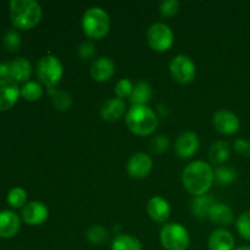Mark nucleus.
<instances>
[{
  "mask_svg": "<svg viewBox=\"0 0 250 250\" xmlns=\"http://www.w3.org/2000/svg\"><path fill=\"white\" fill-rule=\"evenodd\" d=\"M37 77L46 88H55L63 76V66L54 55H45L38 61L36 67Z\"/></svg>",
  "mask_w": 250,
  "mask_h": 250,
  "instance_id": "obj_5",
  "label": "nucleus"
},
{
  "mask_svg": "<svg viewBox=\"0 0 250 250\" xmlns=\"http://www.w3.org/2000/svg\"><path fill=\"white\" fill-rule=\"evenodd\" d=\"M85 238L93 246H103L109 239V231L100 225H93L85 232Z\"/></svg>",
  "mask_w": 250,
  "mask_h": 250,
  "instance_id": "obj_26",
  "label": "nucleus"
},
{
  "mask_svg": "<svg viewBox=\"0 0 250 250\" xmlns=\"http://www.w3.org/2000/svg\"><path fill=\"white\" fill-rule=\"evenodd\" d=\"M7 203H9L10 207L15 208V209H17V208H23L27 204L26 190L20 187L12 188L9 192V194H7Z\"/></svg>",
  "mask_w": 250,
  "mask_h": 250,
  "instance_id": "obj_29",
  "label": "nucleus"
},
{
  "mask_svg": "<svg viewBox=\"0 0 250 250\" xmlns=\"http://www.w3.org/2000/svg\"><path fill=\"white\" fill-rule=\"evenodd\" d=\"M21 95V88L11 80H0V111L11 109Z\"/></svg>",
  "mask_w": 250,
  "mask_h": 250,
  "instance_id": "obj_13",
  "label": "nucleus"
},
{
  "mask_svg": "<svg viewBox=\"0 0 250 250\" xmlns=\"http://www.w3.org/2000/svg\"><path fill=\"white\" fill-rule=\"evenodd\" d=\"M134 84L128 80V78H122L115 85V94L117 98L124 100L125 98L131 97L132 92H133Z\"/></svg>",
  "mask_w": 250,
  "mask_h": 250,
  "instance_id": "obj_32",
  "label": "nucleus"
},
{
  "mask_svg": "<svg viewBox=\"0 0 250 250\" xmlns=\"http://www.w3.org/2000/svg\"><path fill=\"white\" fill-rule=\"evenodd\" d=\"M6 78H10V65L0 62V80H6Z\"/></svg>",
  "mask_w": 250,
  "mask_h": 250,
  "instance_id": "obj_37",
  "label": "nucleus"
},
{
  "mask_svg": "<svg viewBox=\"0 0 250 250\" xmlns=\"http://www.w3.org/2000/svg\"><path fill=\"white\" fill-rule=\"evenodd\" d=\"M153 168V160L146 153H136L127 163V173L134 180H143L148 177Z\"/></svg>",
  "mask_w": 250,
  "mask_h": 250,
  "instance_id": "obj_9",
  "label": "nucleus"
},
{
  "mask_svg": "<svg viewBox=\"0 0 250 250\" xmlns=\"http://www.w3.org/2000/svg\"><path fill=\"white\" fill-rule=\"evenodd\" d=\"M208 219L211 222H214L215 225H217V226L226 227L233 222L234 215L229 205L222 204V203H215L212 209L210 210Z\"/></svg>",
  "mask_w": 250,
  "mask_h": 250,
  "instance_id": "obj_20",
  "label": "nucleus"
},
{
  "mask_svg": "<svg viewBox=\"0 0 250 250\" xmlns=\"http://www.w3.org/2000/svg\"><path fill=\"white\" fill-rule=\"evenodd\" d=\"M214 181V170L211 165L202 160L188 164L182 172L183 187L193 197L207 194Z\"/></svg>",
  "mask_w": 250,
  "mask_h": 250,
  "instance_id": "obj_1",
  "label": "nucleus"
},
{
  "mask_svg": "<svg viewBox=\"0 0 250 250\" xmlns=\"http://www.w3.org/2000/svg\"><path fill=\"white\" fill-rule=\"evenodd\" d=\"M231 156V146L225 141L215 142L209 150V158L214 165H224Z\"/></svg>",
  "mask_w": 250,
  "mask_h": 250,
  "instance_id": "obj_22",
  "label": "nucleus"
},
{
  "mask_svg": "<svg viewBox=\"0 0 250 250\" xmlns=\"http://www.w3.org/2000/svg\"><path fill=\"white\" fill-rule=\"evenodd\" d=\"M209 250H234V237L225 229H216L211 232L208 241Z\"/></svg>",
  "mask_w": 250,
  "mask_h": 250,
  "instance_id": "obj_17",
  "label": "nucleus"
},
{
  "mask_svg": "<svg viewBox=\"0 0 250 250\" xmlns=\"http://www.w3.org/2000/svg\"><path fill=\"white\" fill-rule=\"evenodd\" d=\"M2 44L7 51H15L21 45V38L16 31H9L2 37Z\"/></svg>",
  "mask_w": 250,
  "mask_h": 250,
  "instance_id": "obj_33",
  "label": "nucleus"
},
{
  "mask_svg": "<svg viewBox=\"0 0 250 250\" xmlns=\"http://www.w3.org/2000/svg\"><path fill=\"white\" fill-rule=\"evenodd\" d=\"M170 73L173 81L180 84H188L195 78L197 68L195 63L189 56L180 54L170 62Z\"/></svg>",
  "mask_w": 250,
  "mask_h": 250,
  "instance_id": "obj_8",
  "label": "nucleus"
},
{
  "mask_svg": "<svg viewBox=\"0 0 250 250\" xmlns=\"http://www.w3.org/2000/svg\"><path fill=\"white\" fill-rule=\"evenodd\" d=\"M170 146V139L165 134H159V136L154 137L150 142V150L153 154H163L166 151Z\"/></svg>",
  "mask_w": 250,
  "mask_h": 250,
  "instance_id": "obj_31",
  "label": "nucleus"
},
{
  "mask_svg": "<svg viewBox=\"0 0 250 250\" xmlns=\"http://www.w3.org/2000/svg\"><path fill=\"white\" fill-rule=\"evenodd\" d=\"M114 231H115V232H119V231H120V226H115V227H114Z\"/></svg>",
  "mask_w": 250,
  "mask_h": 250,
  "instance_id": "obj_39",
  "label": "nucleus"
},
{
  "mask_svg": "<svg viewBox=\"0 0 250 250\" xmlns=\"http://www.w3.org/2000/svg\"><path fill=\"white\" fill-rule=\"evenodd\" d=\"M111 27L110 16L103 7H89L83 14L82 29L89 39L99 41L107 36Z\"/></svg>",
  "mask_w": 250,
  "mask_h": 250,
  "instance_id": "obj_4",
  "label": "nucleus"
},
{
  "mask_svg": "<svg viewBox=\"0 0 250 250\" xmlns=\"http://www.w3.org/2000/svg\"><path fill=\"white\" fill-rule=\"evenodd\" d=\"M48 94L51 97V103L54 107L59 111H66L72 106V98L70 93L66 90L56 89V88H49Z\"/></svg>",
  "mask_w": 250,
  "mask_h": 250,
  "instance_id": "obj_24",
  "label": "nucleus"
},
{
  "mask_svg": "<svg viewBox=\"0 0 250 250\" xmlns=\"http://www.w3.org/2000/svg\"><path fill=\"white\" fill-rule=\"evenodd\" d=\"M111 250H142V243L129 234H117L112 241Z\"/></svg>",
  "mask_w": 250,
  "mask_h": 250,
  "instance_id": "obj_25",
  "label": "nucleus"
},
{
  "mask_svg": "<svg viewBox=\"0 0 250 250\" xmlns=\"http://www.w3.org/2000/svg\"><path fill=\"white\" fill-rule=\"evenodd\" d=\"M146 212L153 221L164 224L171 215V207L167 200L163 197H153L146 204Z\"/></svg>",
  "mask_w": 250,
  "mask_h": 250,
  "instance_id": "obj_14",
  "label": "nucleus"
},
{
  "mask_svg": "<svg viewBox=\"0 0 250 250\" xmlns=\"http://www.w3.org/2000/svg\"><path fill=\"white\" fill-rule=\"evenodd\" d=\"M160 243L165 250H187L190 238L188 231L177 222L165 224L160 231Z\"/></svg>",
  "mask_w": 250,
  "mask_h": 250,
  "instance_id": "obj_6",
  "label": "nucleus"
},
{
  "mask_svg": "<svg viewBox=\"0 0 250 250\" xmlns=\"http://www.w3.org/2000/svg\"><path fill=\"white\" fill-rule=\"evenodd\" d=\"M77 54L82 60L92 59L93 56L95 55V45L90 41L83 42V43L78 46Z\"/></svg>",
  "mask_w": 250,
  "mask_h": 250,
  "instance_id": "obj_35",
  "label": "nucleus"
},
{
  "mask_svg": "<svg viewBox=\"0 0 250 250\" xmlns=\"http://www.w3.org/2000/svg\"><path fill=\"white\" fill-rule=\"evenodd\" d=\"M233 149L237 154H239V155L246 156V158L250 156V142L247 141V139H236L233 143Z\"/></svg>",
  "mask_w": 250,
  "mask_h": 250,
  "instance_id": "obj_36",
  "label": "nucleus"
},
{
  "mask_svg": "<svg viewBox=\"0 0 250 250\" xmlns=\"http://www.w3.org/2000/svg\"><path fill=\"white\" fill-rule=\"evenodd\" d=\"M126 126L133 134L146 137L156 131L159 119L155 112L148 106H132L127 111Z\"/></svg>",
  "mask_w": 250,
  "mask_h": 250,
  "instance_id": "obj_3",
  "label": "nucleus"
},
{
  "mask_svg": "<svg viewBox=\"0 0 250 250\" xmlns=\"http://www.w3.org/2000/svg\"><path fill=\"white\" fill-rule=\"evenodd\" d=\"M199 138L194 132H183L175 142V151L178 158L190 159L197 154L199 149Z\"/></svg>",
  "mask_w": 250,
  "mask_h": 250,
  "instance_id": "obj_11",
  "label": "nucleus"
},
{
  "mask_svg": "<svg viewBox=\"0 0 250 250\" xmlns=\"http://www.w3.org/2000/svg\"><path fill=\"white\" fill-rule=\"evenodd\" d=\"M42 95H43V87L41 83L31 81L24 83L21 87V97L27 102H37L41 99Z\"/></svg>",
  "mask_w": 250,
  "mask_h": 250,
  "instance_id": "obj_28",
  "label": "nucleus"
},
{
  "mask_svg": "<svg viewBox=\"0 0 250 250\" xmlns=\"http://www.w3.org/2000/svg\"><path fill=\"white\" fill-rule=\"evenodd\" d=\"M212 125L217 132L231 136L238 132L241 121L234 112L229 111V110H219L212 116Z\"/></svg>",
  "mask_w": 250,
  "mask_h": 250,
  "instance_id": "obj_10",
  "label": "nucleus"
},
{
  "mask_svg": "<svg viewBox=\"0 0 250 250\" xmlns=\"http://www.w3.org/2000/svg\"><path fill=\"white\" fill-rule=\"evenodd\" d=\"M22 219L29 226H39L43 225L49 217V209L42 202L27 203L22 208Z\"/></svg>",
  "mask_w": 250,
  "mask_h": 250,
  "instance_id": "obj_12",
  "label": "nucleus"
},
{
  "mask_svg": "<svg viewBox=\"0 0 250 250\" xmlns=\"http://www.w3.org/2000/svg\"><path fill=\"white\" fill-rule=\"evenodd\" d=\"M115 75V63L111 59L102 58L97 59L90 66V76L94 81L100 83L107 82Z\"/></svg>",
  "mask_w": 250,
  "mask_h": 250,
  "instance_id": "obj_15",
  "label": "nucleus"
},
{
  "mask_svg": "<svg viewBox=\"0 0 250 250\" xmlns=\"http://www.w3.org/2000/svg\"><path fill=\"white\" fill-rule=\"evenodd\" d=\"M215 205V200L210 195L204 194L200 197H194L192 202V211L194 216L199 219H208L210 214V210Z\"/></svg>",
  "mask_w": 250,
  "mask_h": 250,
  "instance_id": "obj_23",
  "label": "nucleus"
},
{
  "mask_svg": "<svg viewBox=\"0 0 250 250\" xmlns=\"http://www.w3.org/2000/svg\"><path fill=\"white\" fill-rule=\"evenodd\" d=\"M126 111V104L122 99L115 97L106 100L100 107V117L104 121L114 122L121 119Z\"/></svg>",
  "mask_w": 250,
  "mask_h": 250,
  "instance_id": "obj_16",
  "label": "nucleus"
},
{
  "mask_svg": "<svg viewBox=\"0 0 250 250\" xmlns=\"http://www.w3.org/2000/svg\"><path fill=\"white\" fill-rule=\"evenodd\" d=\"M180 10V2L177 0H166L160 4V14L163 17H172Z\"/></svg>",
  "mask_w": 250,
  "mask_h": 250,
  "instance_id": "obj_34",
  "label": "nucleus"
},
{
  "mask_svg": "<svg viewBox=\"0 0 250 250\" xmlns=\"http://www.w3.org/2000/svg\"><path fill=\"white\" fill-rule=\"evenodd\" d=\"M10 20L16 28L31 29L41 22L42 7L34 0L10 1Z\"/></svg>",
  "mask_w": 250,
  "mask_h": 250,
  "instance_id": "obj_2",
  "label": "nucleus"
},
{
  "mask_svg": "<svg viewBox=\"0 0 250 250\" xmlns=\"http://www.w3.org/2000/svg\"><path fill=\"white\" fill-rule=\"evenodd\" d=\"M234 250H250V247L249 246H244V247H241V248L234 249Z\"/></svg>",
  "mask_w": 250,
  "mask_h": 250,
  "instance_id": "obj_38",
  "label": "nucleus"
},
{
  "mask_svg": "<svg viewBox=\"0 0 250 250\" xmlns=\"http://www.w3.org/2000/svg\"><path fill=\"white\" fill-rule=\"evenodd\" d=\"M236 229L242 238L250 241V210L243 212L236 221Z\"/></svg>",
  "mask_w": 250,
  "mask_h": 250,
  "instance_id": "obj_30",
  "label": "nucleus"
},
{
  "mask_svg": "<svg viewBox=\"0 0 250 250\" xmlns=\"http://www.w3.org/2000/svg\"><path fill=\"white\" fill-rule=\"evenodd\" d=\"M10 65V78L14 82L27 83L32 75V65L26 58H17L9 63Z\"/></svg>",
  "mask_w": 250,
  "mask_h": 250,
  "instance_id": "obj_19",
  "label": "nucleus"
},
{
  "mask_svg": "<svg viewBox=\"0 0 250 250\" xmlns=\"http://www.w3.org/2000/svg\"><path fill=\"white\" fill-rule=\"evenodd\" d=\"M20 219L14 211H0V238H12L20 231Z\"/></svg>",
  "mask_w": 250,
  "mask_h": 250,
  "instance_id": "obj_18",
  "label": "nucleus"
},
{
  "mask_svg": "<svg viewBox=\"0 0 250 250\" xmlns=\"http://www.w3.org/2000/svg\"><path fill=\"white\" fill-rule=\"evenodd\" d=\"M153 88L146 81H139L134 84L133 92L129 97L132 106H148V103L151 100Z\"/></svg>",
  "mask_w": 250,
  "mask_h": 250,
  "instance_id": "obj_21",
  "label": "nucleus"
},
{
  "mask_svg": "<svg viewBox=\"0 0 250 250\" xmlns=\"http://www.w3.org/2000/svg\"><path fill=\"white\" fill-rule=\"evenodd\" d=\"M146 41H148L149 46L154 51L158 53H164L167 51L171 46L173 45V32L167 24L163 22L153 23L146 31Z\"/></svg>",
  "mask_w": 250,
  "mask_h": 250,
  "instance_id": "obj_7",
  "label": "nucleus"
},
{
  "mask_svg": "<svg viewBox=\"0 0 250 250\" xmlns=\"http://www.w3.org/2000/svg\"><path fill=\"white\" fill-rule=\"evenodd\" d=\"M214 180L219 185L227 187V186H231L232 183H234L238 180V173L232 167L220 166V167L216 168V171H214Z\"/></svg>",
  "mask_w": 250,
  "mask_h": 250,
  "instance_id": "obj_27",
  "label": "nucleus"
}]
</instances>
